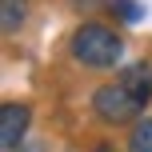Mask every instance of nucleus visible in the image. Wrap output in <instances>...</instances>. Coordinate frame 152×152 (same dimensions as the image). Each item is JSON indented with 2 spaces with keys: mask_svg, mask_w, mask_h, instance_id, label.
Listing matches in <instances>:
<instances>
[{
  "mask_svg": "<svg viewBox=\"0 0 152 152\" xmlns=\"http://www.w3.org/2000/svg\"><path fill=\"white\" fill-rule=\"evenodd\" d=\"M72 56L84 68H116L124 56V40L104 24H80L72 32Z\"/></svg>",
  "mask_w": 152,
  "mask_h": 152,
  "instance_id": "obj_1",
  "label": "nucleus"
},
{
  "mask_svg": "<svg viewBox=\"0 0 152 152\" xmlns=\"http://www.w3.org/2000/svg\"><path fill=\"white\" fill-rule=\"evenodd\" d=\"M92 112H96L104 124H128L132 116L144 112V104H140V100L132 96V88L116 76L112 84H100V88L92 92Z\"/></svg>",
  "mask_w": 152,
  "mask_h": 152,
  "instance_id": "obj_2",
  "label": "nucleus"
},
{
  "mask_svg": "<svg viewBox=\"0 0 152 152\" xmlns=\"http://www.w3.org/2000/svg\"><path fill=\"white\" fill-rule=\"evenodd\" d=\"M28 108L24 104H4V112H0V144L4 152H16L24 140V132H28Z\"/></svg>",
  "mask_w": 152,
  "mask_h": 152,
  "instance_id": "obj_3",
  "label": "nucleus"
},
{
  "mask_svg": "<svg viewBox=\"0 0 152 152\" xmlns=\"http://www.w3.org/2000/svg\"><path fill=\"white\" fill-rule=\"evenodd\" d=\"M120 80L132 88V96L140 100V104L148 108V100H152V64L148 60H140V64H128V68L120 72Z\"/></svg>",
  "mask_w": 152,
  "mask_h": 152,
  "instance_id": "obj_4",
  "label": "nucleus"
},
{
  "mask_svg": "<svg viewBox=\"0 0 152 152\" xmlns=\"http://www.w3.org/2000/svg\"><path fill=\"white\" fill-rule=\"evenodd\" d=\"M128 152H152V116H144V120L132 124V132H128Z\"/></svg>",
  "mask_w": 152,
  "mask_h": 152,
  "instance_id": "obj_5",
  "label": "nucleus"
},
{
  "mask_svg": "<svg viewBox=\"0 0 152 152\" xmlns=\"http://www.w3.org/2000/svg\"><path fill=\"white\" fill-rule=\"evenodd\" d=\"M108 8H112V16L124 20V24H140L144 20V4H140V0H108Z\"/></svg>",
  "mask_w": 152,
  "mask_h": 152,
  "instance_id": "obj_6",
  "label": "nucleus"
},
{
  "mask_svg": "<svg viewBox=\"0 0 152 152\" xmlns=\"http://www.w3.org/2000/svg\"><path fill=\"white\" fill-rule=\"evenodd\" d=\"M0 16H4V32H16L24 24V4L20 0H4V12Z\"/></svg>",
  "mask_w": 152,
  "mask_h": 152,
  "instance_id": "obj_7",
  "label": "nucleus"
},
{
  "mask_svg": "<svg viewBox=\"0 0 152 152\" xmlns=\"http://www.w3.org/2000/svg\"><path fill=\"white\" fill-rule=\"evenodd\" d=\"M96 152H108V144H96Z\"/></svg>",
  "mask_w": 152,
  "mask_h": 152,
  "instance_id": "obj_8",
  "label": "nucleus"
}]
</instances>
